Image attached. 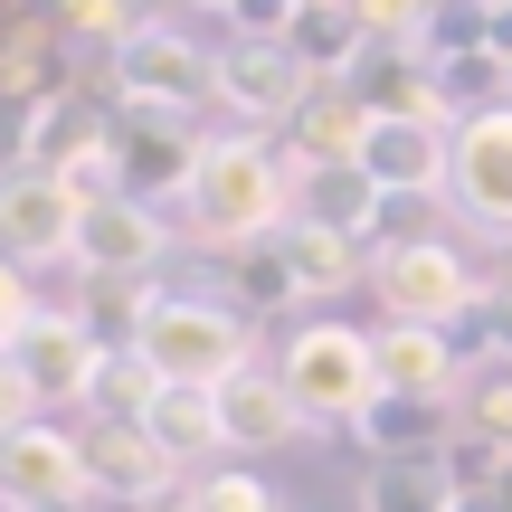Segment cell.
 I'll use <instances>...</instances> for the list:
<instances>
[{
  "instance_id": "obj_1",
  "label": "cell",
  "mask_w": 512,
  "mask_h": 512,
  "mask_svg": "<svg viewBox=\"0 0 512 512\" xmlns=\"http://www.w3.org/2000/svg\"><path fill=\"white\" fill-rule=\"evenodd\" d=\"M181 219L200 247H266L294 228V162L275 133H200L190 152V190H181Z\"/></svg>"
},
{
  "instance_id": "obj_2",
  "label": "cell",
  "mask_w": 512,
  "mask_h": 512,
  "mask_svg": "<svg viewBox=\"0 0 512 512\" xmlns=\"http://www.w3.org/2000/svg\"><path fill=\"white\" fill-rule=\"evenodd\" d=\"M133 361L162 389H228L238 370H256V323L228 294H162L133 332Z\"/></svg>"
},
{
  "instance_id": "obj_3",
  "label": "cell",
  "mask_w": 512,
  "mask_h": 512,
  "mask_svg": "<svg viewBox=\"0 0 512 512\" xmlns=\"http://www.w3.org/2000/svg\"><path fill=\"white\" fill-rule=\"evenodd\" d=\"M275 380H285V399H294V418H304V427H361V408L380 399L370 323H342V313L294 323L285 351H275Z\"/></svg>"
},
{
  "instance_id": "obj_4",
  "label": "cell",
  "mask_w": 512,
  "mask_h": 512,
  "mask_svg": "<svg viewBox=\"0 0 512 512\" xmlns=\"http://www.w3.org/2000/svg\"><path fill=\"white\" fill-rule=\"evenodd\" d=\"M114 76V105L152 114V124H190L200 105H219V57L190 48V29H162V19H133L105 57Z\"/></svg>"
},
{
  "instance_id": "obj_5",
  "label": "cell",
  "mask_w": 512,
  "mask_h": 512,
  "mask_svg": "<svg viewBox=\"0 0 512 512\" xmlns=\"http://www.w3.org/2000/svg\"><path fill=\"white\" fill-rule=\"evenodd\" d=\"M475 266H465L456 238H408V247H370V304L380 323H427V332H456L475 313Z\"/></svg>"
},
{
  "instance_id": "obj_6",
  "label": "cell",
  "mask_w": 512,
  "mask_h": 512,
  "mask_svg": "<svg viewBox=\"0 0 512 512\" xmlns=\"http://www.w3.org/2000/svg\"><path fill=\"white\" fill-rule=\"evenodd\" d=\"M0 503L10 512H76V503H95L86 437H76V427H48V418L10 427V437H0Z\"/></svg>"
},
{
  "instance_id": "obj_7",
  "label": "cell",
  "mask_w": 512,
  "mask_h": 512,
  "mask_svg": "<svg viewBox=\"0 0 512 512\" xmlns=\"http://www.w3.org/2000/svg\"><path fill=\"white\" fill-rule=\"evenodd\" d=\"M219 105L238 114V133H285L313 105V76L285 38H228L219 48Z\"/></svg>"
},
{
  "instance_id": "obj_8",
  "label": "cell",
  "mask_w": 512,
  "mask_h": 512,
  "mask_svg": "<svg viewBox=\"0 0 512 512\" xmlns=\"http://www.w3.org/2000/svg\"><path fill=\"white\" fill-rule=\"evenodd\" d=\"M351 162H361L389 200H446V171H456V124H446V114H370Z\"/></svg>"
},
{
  "instance_id": "obj_9",
  "label": "cell",
  "mask_w": 512,
  "mask_h": 512,
  "mask_svg": "<svg viewBox=\"0 0 512 512\" xmlns=\"http://www.w3.org/2000/svg\"><path fill=\"white\" fill-rule=\"evenodd\" d=\"M76 228H86V190L57 181L48 162L0 181V256H19V266H76Z\"/></svg>"
},
{
  "instance_id": "obj_10",
  "label": "cell",
  "mask_w": 512,
  "mask_h": 512,
  "mask_svg": "<svg viewBox=\"0 0 512 512\" xmlns=\"http://www.w3.org/2000/svg\"><path fill=\"white\" fill-rule=\"evenodd\" d=\"M105 361H114V351L95 342V323L76 304H38V323L19 332V370H29L38 408H86L95 380H105Z\"/></svg>"
},
{
  "instance_id": "obj_11",
  "label": "cell",
  "mask_w": 512,
  "mask_h": 512,
  "mask_svg": "<svg viewBox=\"0 0 512 512\" xmlns=\"http://www.w3.org/2000/svg\"><path fill=\"white\" fill-rule=\"evenodd\" d=\"M446 209L484 238H512V105H484L456 124V171H446Z\"/></svg>"
},
{
  "instance_id": "obj_12",
  "label": "cell",
  "mask_w": 512,
  "mask_h": 512,
  "mask_svg": "<svg viewBox=\"0 0 512 512\" xmlns=\"http://www.w3.org/2000/svg\"><path fill=\"white\" fill-rule=\"evenodd\" d=\"M162 256H171L162 209L124 200V190L86 200V228H76V275H105V285H143V275L162 266Z\"/></svg>"
},
{
  "instance_id": "obj_13",
  "label": "cell",
  "mask_w": 512,
  "mask_h": 512,
  "mask_svg": "<svg viewBox=\"0 0 512 512\" xmlns=\"http://www.w3.org/2000/svg\"><path fill=\"white\" fill-rule=\"evenodd\" d=\"M86 475H95V503H124V512H152L181 494V465L124 418H95L86 427Z\"/></svg>"
},
{
  "instance_id": "obj_14",
  "label": "cell",
  "mask_w": 512,
  "mask_h": 512,
  "mask_svg": "<svg viewBox=\"0 0 512 512\" xmlns=\"http://www.w3.org/2000/svg\"><path fill=\"white\" fill-rule=\"evenodd\" d=\"M370 351H380V389H389V399H456V389H465V351H456V332H427V323H370Z\"/></svg>"
},
{
  "instance_id": "obj_15",
  "label": "cell",
  "mask_w": 512,
  "mask_h": 512,
  "mask_svg": "<svg viewBox=\"0 0 512 512\" xmlns=\"http://www.w3.org/2000/svg\"><path fill=\"white\" fill-rule=\"evenodd\" d=\"M294 219H313V228H332V238L370 247L380 219H389V190L370 181L361 162H313V171H294Z\"/></svg>"
},
{
  "instance_id": "obj_16",
  "label": "cell",
  "mask_w": 512,
  "mask_h": 512,
  "mask_svg": "<svg viewBox=\"0 0 512 512\" xmlns=\"http://www.w3.org/2000/svg\"><path fill=\"white\" fill-rule=\"evenodd\" d=\"M219 427H228V456H285L294 437H313V427L294 418L285 380H275L266 361H256V370H238V380L219 389Z\"/></svg>"
},
{
  "instance_id": "obj_17",
  "label": "cell",
  "mask_w": 512,
  "mask_h": 512,
  "mask_svg": "<svg viewBox=\"0 0 512 512\" xmlns=\"http://www.w3.org/2000/svg\"><path fill=\"white\" fill-rule=\"evenodd\" d=\"M351 437L370 446V465H389V456H456L465 418H456V399H389V389H380Z\"/></svg>"
},
{
  "instance_id": "obj_18",
  "label": "cell",
  "mask_w": 512,
  "mask_h": 512,
  "mask_svg": "<svg viewBox=\"0 0 512 512\" xmlns=\"http://www.w3.org/2000/svg\"><path fill=\"white\" fill-rule=\"evenodd\" d=\"M143 437L162 446L171 465H209V456H228V427H219V389H152V408H143Z\"/></svg>"
},
{
  "instance_id": "obj_19",
  "label": "cell",
  "mask_w": 512,
  "mask_h": 512,
  "mask_svg": "<svg viewBox=\"0 0 512 512\" xmlns=\"http://www.w3.org/2000/svg\"><path fill=\"white\" fill-rule=\"evenodd\" d=\"M285 48L304 57L313 86H351V67L370 57V29H361V10H351V0H304V19H294Z\"/></svg>"
},
{
  "instance_id": "obj_20",
  "label": "cell",
  "mask_w": 512,
  "mask_h": 512,
  "mask_svg": "<svg viewBox=\"0 0 512 512\" xmlns=\"http://www.w3.org/2000/svg\"><path fill=\"white\" fill-rule=\"evenodd\" d=\"M456 503H465L456 456H389L361 484V512H456Z\"/></svg>"
},
{
  "instance_id": "obj_21",
  "label": "cell",
  "mask_w": 512,
  "mask_h": 512,
  "mask_svg": "<svg viewBox=\"0 0 512 512\" xmlns=\"http://www.w3.org/2000/svg\"><path fill=\"white\" fill-rule=\"evenodd\" d=\"M275 247H285V266L304 275V294H351V285H370V247L332 238V228H313V219H294Z\"/></svg>"
},
{
  "instance_id": "obj_22",
  "label": "cell",
  "mask_w": 512,
  "mask_h": 512,
  "mask_svg": "<svg viewBox=\"0 0 512 512\" xmlns=\"http://www.w3.org/2000/svg\"><path fill=\"white\" fill-rule=\"evenodd\" d=\"M228 304L256 323V313H294V304H313V294H304V275L285 266V247L266 238V247H238V256H228Z\"/></svg>"
},
{
  "instance_id": "obj_23",
  "label": "cell",
  "mask_w": 512,
  "mask_h": 512,
  "mask_svg": "<svg viewBox=\"0 0 512 512\" xmlns=\"http://www.w3.org/2000/svg\"><path fill=\"white\" fill-rule=\"evenodd\" d=\"M456 399H465L456 408V418H465V446L494 456V465H512V370H475Z\"/></svg>"
},
{
  "instance_id": "obj_24",
  "label": "cell",
  "mask_w": 512,
  "mask_h": 512,
  "mask_svg": "<svg viewBox=\"0 0 512 512\" xmlns=\"http://www.w3.org/2000/svg\"><path fill=\"white\" fill-rule=\"evenodd\" d=\"M456 332H475V361H484V370H512V285L475 294V313H465Z\"/></svg>"
},
{
  "instance_id": "obj_25",
  "label": "cell",
  "mask_w": 512,
  "mask_h": 512,
  "mask_svg": "<svg viewBox=\"0 0 512 512\" xmlns=\"http://www.w3.org/2000/svg\"><path fill=\"white\" fill-rule=\"evenodd\" d=\"M38 323V294H29V266L0 256V351H19V332Z\"/></svg>"
},
{
  "instance_id": "obj_26",
  "label": "cell",
  "mask_w": 512,
  "mask_h": 512,
  "mask_svg": "<svg viewBox=\"0 0 512 512\" xmlns=\"http://www.w3.org/2000/svg\"><path fill=\"white\" fill-rule=\"evenodd\" d=\"M294 19H304V0H238L228 38H294Z\"/></svg>"
},
{
  "instance_id": "obj_27",
  "label": "cell",
  "mask_w": 512,
  "mask_h": 512,
  "mask_svg": "<svg viewBox=\"0 0 512 512\" xmlns=\"http://www.w3.org/2000/svg\"><path fill=\"white\" fill-rule=\"evenodd\" d=\"M29 418H38V389H29V370H19V351H0V437L29 427Z\"/></svg>"
},
{
  "instance_id": "obj_28",
  "label": "cell",
  "mask_w": 512,
  "mask_h": 512,
  "mask_svg": "<svg viewBox=\"0 0 512 512\" xmlns=\"http://www.w3.org/2000/svg\"><path fill=\"white\" fill-rule=\"evenodd\" d=\"M494 503H503V512H512V465H494Z\"/></svg>"
},
{
  "instance_id": "obj_29",
  "label": "cell",
  "mask_w": 512,
  "mask_h": 512,
  "mask_svg": "<svg viewBox=\"0 0 512 512\" xmlns=\"http://www.w3.org/2000/svg\"><path fill=\"white\" fill-rule=\"evenodd\" d=\"M456 512H503V503H494V494H465V503H456Z\"/></svg>"
},
{
  "instance_id": "obj_30",
  "label": "cell",
  "mask_w": 512,
  "mask_h": 512,
  "mask_svg": "<svg viewBox=\"0 0 512 512\" xmlns=\"http://www.w3.org/2000/svg\"><path fill=\"white\" fill-rule=\"evenodd\" d=\"M190 10H219V19H228V10H238V0H190Z\"/></svg>"
},
{
  "instance_id": "obj_31",
  "label": "cell",
  "mask_w": 512,
  "mask_h": 512,
  "mask_svg": "<svg viewBox=\"0 0 512 512\" xmlns=\"http://www.w3.org/2000/svg\"><path fill=\"white\" fill-rule=\"evenodd\" d=\"M484 10H494V19H512V0H484Z\"/></svg>"
},
{
  "instance_id": "obj_32",
  "label": "cell",
  "mask_w": 512,
  "mask_h": 512,
  "mask_svg": "<svg viewBox=\"0 0 512 512\" xmlns=\"http://www.w3.org/2000/svg\"><path fill=\"white\" fill-rule=\"evenodd\" d=\"M0 512H10V503H0Z\"/></svg>"
}]
</instances>
